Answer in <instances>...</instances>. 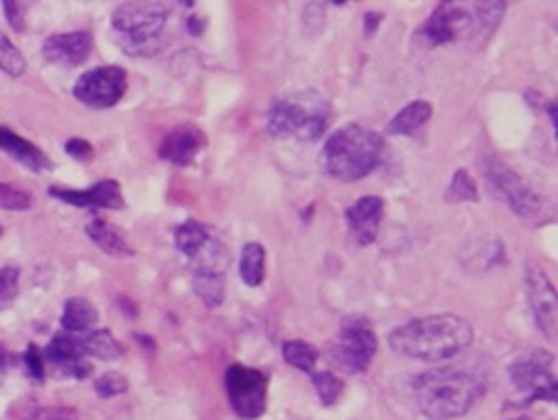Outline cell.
Segmentation results:
<instances>
[{
  "label": "cell",
  "mask_w": 558,
  "mask_h": 420,
  "mask_svg": "<svg viewBox=\"0 0 558 420\" xmlns=\"http://www.w3.org/2000/svg\"><path fill=\"white\" fill-rule=\"evenodd\" d=\"M475 330L458 315H428L396 327L389 335V347L399 357L418 362H445L458 357L472 344Z\"/></svg>",
  "instance_id": "obj_1"
},
{
  "label": "cell",
  "mask_w": 558,
  "mask_h": 420,
  "mask_svg": "<svg viewBox=\"0 0 558 420\" xmlns=\"http://www.w3.org/2000/svg\"><path fill=\"white\" fill-rule=\"evenodd\" d=\"M485 393V376L472 366H441L413 379V398L431 420L465 416Z\"/></svg>",
  "instance_id": "obj_2"
},
{
  "label": "cell",
  "mask_w": 558,
  "mask_h": 420,
  "mask_svg": "<svg viewBox=\"0 0 558 420\" xmlns=\"http://www.w3.org/2000/svg\"><path fill=\"white\" fill-rule=\"evenodd\" d=\"M504 8V3H441L428 15L421 35L433 47L450 42H482L500 25Z\"/></svg>",
  "instance_id": "obj_3"
},
{
  "label": "cell",
  "mask_w": 558,
  "mask_h": 420,
  "mask_svg": "<svg viewBox=\"0 0 558 420\" xmlns=\"http://www.w3.org/2000/svg\"><path fill=\"white\" fill-rule=\"evenodd\" d=\"M384 140L369 128L350 123L325 140L323 165L327 175L340 182H357L379 168Z\"/></svg>",
  "instance_id": "obj_4"
},
{
  "label": "cell",
  "mask_w": 558,
  "mask_h": 420,
  "mask_svg": "<svg viewBox=\"0 0 558 420\" xmlns=\"http://www.w3.org/2000/svg\"><path fill=\"white\" fill-rule=\"evenodd\" d=\"M332 121V106L318 91H293L271 101L266 113V131L273 138L320 140Z\"/></svg>",
  "instance_id": "obj_5"
},
{
  "label": "cell",
  "mask_w": 558,
  "mask_h": 420,
  "mask_svg": "<svg viewBox=\"0 0 558 420\" xmlns=\"http://www.w3.org/2000/svg\"><path fill=\"white\" fill-rule=\"evenodd\" d=\"M170 5L123 3L111 15L116 45L131 57H155L168 45Z\"/></svg>",
  "instance_id": "obj_6"
},
{
  "label": "cell",
  "mask_w": 558,
  "mask_h": 420,
  "mask_svg": "<svg viewBox=\"0 0 558 420\" xmlns=\"http://www.w3.org/2000/svg\"><path fill=\"white\" fill-rule=\"evenodd\" d=\"M175 249L187 256L195 273H219L229 266V249L212 229L200 222H185L175 229Z\"/></svg>",
  "instance_id": "obj_7"
},
{
  "label": "cell",
  "mask_w": 558,
  "mask_h": 420,
  "mask_svg": "<svg viewBox=\"0 0 558 420\" xmlns=\"http://www.w3.org/2000/svg\"><path fill=\"white\" fill-rule=\"evenodd\" d=\"M330 352V357L342 369L352 371V374H362L372 364L374 354H377V335H374L372 325L364 317H345L340 332H337V339L330 344Z\"/></svg>",
  "instance_id": "obj_8"
},
{
  "label": "cell",
  "mask_w": 558,
  "mask_h": 420,
  "mask_svg": "<svg viewBox=\"0 0 558 420\" xmlns=\"http://www.w3.org/2000/svg\"><path fill=\"white\" fill-rule=\"evenodd\" d=\"M229 406L241 420H256L266 413L268 376L251 366L234 364L227 369Z\"/></svg>",
  "instance_id": "obj_9"
},
{
  "label": "cell",
  "mask_w": 558,
  "mask_h": 420,
  "mask_svg": "<svg viewBox=\"0 0 558 420\" xmlns=\"http://www.w3.org/2000/svg\"><path fill=\"white\" fill-rule=\"evenodd\" d=\"M126 89V69L109 64V67H96L84 72L74 84L72 94L79 104L89 106V109H111L126 96Z\"/></svg>",
  "instance_id": "obj_10"
},
{
  "label": "cell",
  "mask_w": 558,
  "mask_h": 420,
  "mask_svg": "<svg viewBox=\"0 0 558 420\" xmlns=\"http://www.w3.org/2000/svg\"><path fill=\"white\" fill-rule=\"evenodd\" d=\"M509 379L519 391L527 393V401H551L556 403V376L554 359L546 352H531L519 357L509 366Z\"/></svg>",
  "instance_id": "obj_11"
},
{
  "label": "cell",
  "mask_w": 558,
  "mask_h": 420,
  "mask_svg": "<svg viewBox=\"0 0 558 420\" xmlns=\"http://www.w3.org/2000/svg\"><path fill=\"white\" fill-rule=\"evenodd\" d=\"M487 182L492 185V190L500 195L514 212L522 219H531L541 212V197L517 175L514 170H509L507 165H502L500 160L487 158L485 160Z\"/></svg>",
  "instance_id": "obj_12"
},
{
  "label": "cell",
  "mask_w": 558,
  "mask_h": 420,
  "mask_svg": "<svg viewBox=\"0 0 558 420\" xmlns=\"http://www.w3.org/2000/svg\"><path fill=\"white\" fill-rule=\"evenodd\" d=\"M42 359H47L59 376H69V379H87L91 374V362L82 347V337L72 335V332H59L47 344Z\"/></svg>",
  "instance_id": "obj_13"
},
{
  "label": "cell",
  "mask_w": 558,
  "mask_h": 420,
  "mask_svg": "<svg viewBox=\"0 0 558 420\" xmlns=\"http://www.w3.org/2000/svg\"><path fill=\"white\" fill-rule=\"evenodd\" d=\"M527 300L531 312H534V320L536 325H539V330L549 339H556V320H558L556 290L539 266L527 268Z\"/></svg>",
  "instance_id": "obj_14"
},
{
  "label": "cell",
  "mask_w": 558,
  "mask_h": 420,
  "mask_svg": "<svg viewBox=\"0 0 558 420\" xmlns=\"http://www.w3.org/2000/svg\"><path fill=\"white\" fill-rule=\"evenodd\" d=\"M94 52V37L87 30L55 32L42 42V57L55 67H79Z\"/></svg>",
  "instance_id": "obj_15"
},
{
  "label": "cell",
  "mask_w": 558,
  "mask_h": 420,
  "mask_svg": "<svg viewBox=\"0 0 558 420\" xmlns=\"http://www.w3.org/2000/svg\"><path fill=\"white\" fill-rule=\"evenodd\" d=\"M50 197L64 204L82 209H123V192L116 180H99L87 190H67V187H50Z\"/></svg>",
  "instance_id": "obj_16"
},
{
  "label": "cell",
  "mask_w": 558,
  "mask_h": 420,
  "mask_svg": "<svg viewBox=\"0 0 558 420\" xmlns=\"http://www.w3.org/2000/svg\"><path fill=\"white\" fill-rule=\"evenodd\" d=\"M207 145V136L192 123H182V126L173 128L168 136L160 143L158 155L165 163H173L177 168H187L195 163L197 155L202 153V148Z\"/></svg>",
  "instance_id": "obj_17"
},
{
  "label": "cell",
  "mask_w": 558,
  "mask_h": 420,
  "mask_svg": "<svg viewBox=\"0 0 558 420\" xmlns=\"http://www.w3.org/2000/svg\"><path fill=\"white\" fill-rule=\"evenodd\" d=\"M347 226H350L352 239L357 241L359 246H369L377 241L379 236V226H382L384 219V199L377 195H367L347 207L345 212Z\"/></svg>",
  "instance_id": "obj_18"
},
{
  "label": "cell",
  "mask_w": 558,
  "mask_h": 420,
  "mask_svg": "<svg viewBox=\"0 0 558 420\" xmlns=\"http://www.w3.org/2000/svg\"><path fill=\"white\" fill-rule=\"evenodd\" d=\"M0 150L8 153L15 163H20L23 168H28L32 172L52 170V160L47 158L35 143H30L28 138L18 136V133H13L5 126H0Z\"/></svg>",
  "instance_id": "obj_19"
},
{
  "label": "cell",
  "mask_w": 558,
  "mask_h": 420,
  "mask_svg": "<svg viewBox=\"0 0 558 420\" xmlns=\"http://www.w3.org/2000/svg\"><path fill=\"white\" fill-rule=\"evenodd\" d=\"M87 236L99 246L101 251L109 253L111 258H131L133 246L128 244L126 234L116 229L114 224L104 222V219H91L87 224Z\"/></svg>",
  "instance_id": "obj_20"
},
{
  "label": "cell",
  "mask_w": 558,
  "mask_h": 420,
  "mask_svg": "<svg viewBox=\"0 0 558 420\" xmlns=\"http://www.w3.org/2000/svg\"><path fill=\"white\" fill-rule=\"evenodd\" d=\"M431 116L433 106L428 104V101H413V104L404 106V109L391 118V123L386 126V133H389V136H411L418 128L426 126V123L431 121Z\"/></svg>",
  "instance_id": "obj_21"
},
{
  "label": "cell",
  "mask_w": 558,
  "mask_h": 420,
  "mask_svg": "<svg viewBox=\"0 0 558 420\" xmlns=\"http://www.w3.org/2000/svg\"><path fill=\"white\" fill-rule=\"evenodd\" d=\"M96 320H99V312L87 298H69L64 303L62 320L59 322H62V332L82 335V332H89L96 325Z\"/></svg>",
  "instance_id": "obj_22"
},
{
  "label": "cell",
  "mask_w": 558,
  "mask_h": 420,
  "mask_svg": "<svg viewBox=\"0 0 558 420\" xmlns=\"http://www.w3.org/2000/svg\"><path fill=\"white\" fill-rule=\"evenodd\" d=\"M239 273L249 288H259L266 280V251L261 244H246L241 249V261H239Z\"/></svg>",
  "instance_id": "obj_23"
},
{
  "label": "cell",
  "mask_w": 558,
  "mask_h": 420,
  "mask_svg": "<svg viewBox=\"0 0 558 420\" xmlns=\"http://www.w3.org/2000/svg\"><path fill=\"white\" fill-rule=\"evenodd\" d=\"M82 347L87 352V357L104 359V362H114L123 354L121 344L116 342V337L109 330H89L82 332Z\"/></svg>",
  "instance_id": "obj_24"
},
{
  "label": "cell",
  "mask_w": 558,
  "mask_h": 420,
  "mask_svg": "<svg viewBox=\"0 0 558 420\" xmlns=\"http://www.w3.org/2000/svg\"><path fill=\"white\" fill-rule=\"evenodd\" d=\"M192 288L207 308H219L224 303V276L219 273H195Z\"/></svg>",
  "instance_id": "obj_25"
},
{
  "label": "cell",
  "mask_w": 558,
  "mask_h": 420,
  "mask_svg": "<svg viewBox=\"0 0 558 420\" xmlns=\"http://www.w3.org/2000/svg\"><path fill=\"white\" fill-rule=\"evenodd\" d=\"M283 359L295 369L313 371V366L318 364V349L308 342H300V339H291L283 344Z\"/></svg>",
  "instance_id": "obj_26"
},
{
  "label": "cell",
  "mask_w": 558,
  "mask_h": 420,
  "mask_svg": "<svg viewBox=\"0 0 558 420\" xmlns=\"http://www.w3.org/2000/svg\"><path fill=\"white\" fill-rule=\"evenodd\" d=\"M0 69H3L8 77H23L25 69H28V62H25L23 52L13 45V40H8L3 30H0Z\"/></svg>",
  "instance_id": "obj_27"
},
{
  "label": "cell",
  "mask_w": 558,
  "mask_h": 420,
  "mask_svg": "<svg viewBox=\"0 0 558 420\" xmlns=\"http://www.w3.org/2000/svg\"><path fill=\"white\" fill-rule=\"evenodd\" d=\"M310 376H313L315 391H318L323 406H332V403L340 401L342 391H345V381L340 376H335L332 371H313Z\"/></svg>",
  "instance_id": "obj_28"
},
{
  "label": "cell",
  "mask_w": 558,
  "mask_h": 420,
  "mask_svg": "<svg viewBox=\"0 0 558 420\" xmlns=\"http://www.w3.org/2000/svg\"><path fill=\"white\" fill-rule=\"evenodd\" d=\"M477 199H480V192H477L475 180L465 170L455 172L453 182L445 190V202H477Z\"/></svg>",
  "instance_id": "obj_29"
},
{
  "label": "cell",
  "mask_w": 558,
  "mask_h": 420,
  "mask_svg": "<svg viewBox=\"0 0 558 420\" xmlns=\"http://www.w3.org/2000/svg\"><path fill=\"white\" fill-rule=\"evenodd\" d=\"M20 271L15 266H0V310H8L18 298Z\"/></svg>",
  "instance_id": "obj_30"
},
{
  "label": "cell",
  "mask_w": 558,
  "mask_h": 420,
  "mask_svg": "<svg viewBox=\"0 0 558 420\" xmlns=\"http://www.w3.org/2000/svg\"><path fill=\"white\" fill-rule=\"evenodd\" d=\"M0 207L10 209V212H28L32 207V195L25 190H18V187L0 182Z\"/></svg>",
  "instance_id": "obj_31"
},
{
  "label": "cell",
  "mask_w": 558,
  "mask_h": 420,
  "mask_svg": "<svg viewBox=\"0 0 558 420\" xmlns=\"http://www.w3.org/2000/svg\"><path fill=\"white\" fill-rule=\"evenodd\" d=\"M94 389L101 398H114V396H121V393L128 391V381L123 374L109 371V374H101L99 379H96Z\"/></svg>",
  "instance_id": "obj_32"
},
{
  "label": "cell",
  "mask_w": 558,
  "mask_h": 420,
  "mask_svg": "<svg viewBox=\"0 0 558 420\" xmlns=\"http://www.w3.org/2000/svg\"><path fill=\"white\" fill-rule=\"evenodd\" d=\"M23 366L28 369L32 381H45V359H42V352L30 344L23 354Z\"/></svg>",
  "instance_id": "obj_33"
},
{
  "label": "cell",
  "mask_w": 558,
  "mask_h": 420,
  "mask_svg": "<svg viewBox=\"0 0 558 420\" xmlns=\"http://www.w3.org/2000/svg\"><path fill=\"white\" fill-rule=\"evenodd\" d=\"M3 13H5V18H8V25L15 32H25V28H28V23H25V15H28V5L13 3V0H5Z\"/></svg>",
  "instance_id": "obj_34"
},
{
  "label": "cell",
  "mask_w": 558,
  "mask_h": 420,
  "mask_svg": "<svg viewBox=\"0 0 558 420\" xmlns=\"http://www.w3.org/2000/svg\"><path fill=\"white\" fill-rule=\"evenodd\" d=\"M64 153H67L69 158H74V160L89 163V160L94 158V145H91L89 140H84V138H69L67 143H64Z\"/></svg>",
  "instance_id": "obj_35"
},
{
  "label": "cell",
  "mask_w": 558,
  "mask_h": 420,
  "mask_svg": "<svg viewBox=\"0 0 558 420\" xmlns=\"http://www.w3.org/2000/svg\"><path fill=\"white\" fill-rule=\"evenodd\" d=\"M30 420H79L74 408H37Z\"/></svg>",
  "instance_id": "obj_36"
},
{
  "label": "cell",
  "mask_w": 558,
  "mask_h": 420,
  "mask_svg": "<svg viewBox=\"0 0 558 420\" xmlns=\"http://www.w3.org/2000/svg\"><path fill=\"white\" fill-rule=\"evenodd\" d=\"M13 364H15L13 352H8V349H5L3 344H0V371H8Z\"/></svg>",
  "instance_id": "obj_37"
},
{
  "label": "cell",
  "mask_w": 558,
  "mask_h": 420,
  "mask_svg": "<svg viewBox=\"0 0 558 420\" xmlns=\"http://www.w3.org/2000/svg\"><path fill=\"white\" fill-rule=\"evenodd\" d=\"M379 18H382V13H367V15H364V20H367V30H364V32H367V35H369V32L377 30Z\"/></svg>",
  "instance_id": "obj_38"
},
{
  "label": "cell",
  "mask_w": 558,
  "mask_h": 420,
  "mask_svg": "<svg viewBox=\"0 0 558 420\" xmlns=\"http://www.w3.org/2000/svg\"><path fill=\"white\" fill-rule=\"evenodd\" d=\"M202 28H205V23H195V18H190V32H192V35H200Z\"/></svg>",
  "instance_id": "obj_39"
},
{
  "label": "cell",
  "mask_w": 558,
  "mask_h": 420,
  "mask_svg": "<svg viewBox=\"0 0 558 420\" xmlns=\"http://www.w3.org/2000/svg\"><path fill=\"white\" fill-rule=\"evenodd\" d=\"M514 420H529L527 416H522V418H514Z\"/></svg>",
  "instance_id": "obj_40"
},
{
  "label": "cell",
  "mask_w": 558,
  "mask_h": 420,
  "mask_svg": "<svg viewBox=\"0 0 558 420\" xmlns=\"http://www.w3.org/2000/svg\"><path fill=\"white\" fill-rule=\"evenodd\" d=\"M0 234H3V229H0Z\"/></svg>",
  "instance_id": "obj_41"
}]
</instances>
